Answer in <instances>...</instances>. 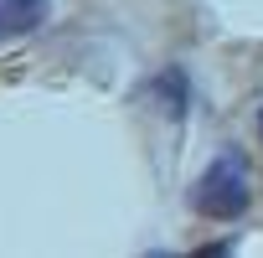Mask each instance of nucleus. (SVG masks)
Instances as JSON below:
<instances>
[{"label": "nucleus", "instance_id": "nucleus-1", "mask_svg": "<svg viewBox=\"0 0 263 258\" xmlns=\"http://www.w3.org/2000/svg\"><path fill=\"white\" fill-rule=\"evenodd\" d=\"M248 201H253V191H248V165H242V155H237V150L212 155V165L201 171V181H196V191H191V207H196L201 217H212V222H232V217L248 212Z\"/></svg>", "mask_w": 263, "mask_h": 258}, {"label": "nucleus", "instance_id": "nucleus-3", "mask_svg": "<svg viewBox=\"0 0 263 258\" xmlns=\"http://www.w3.org/2000/svg\"><path fill=\"white\" fill-rule=\"evenodd\" d=\"M258 135H263V108H258Z\"/></svg>", "mask_w": 263, "mask_h": 258}, {"label": "nucleus", "instance_id": "nucleus-2", "mask_svg": "<svg viewBox=\"0 0 263 258\" xmlns=\"http://www.w3.org/2000/svg\"><path fill=\"white\" fill-rule=\"evenodd\" d=\"M47 16H52V0H0V36L42 31Z\"/></svg>", "mask_w": 263, "mask_h": 258}]
</instances>
